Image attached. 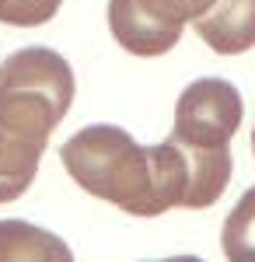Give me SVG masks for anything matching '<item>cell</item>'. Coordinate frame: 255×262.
Returning <instances> with one entry per match:
<instances>
[{"instance_id": "cell-1", "label": "cell", "mask_w": 255, "mask_h": 262, "mask_svg": "<svg viewBox=\"0 0 255 262\" xmlns=\"http://www.w3.org/2000/svg\"><path fill=\"white\" fill-rule=\"evenodd\" d=\"M63 168L84 192L133 217H157L185 200V158L172 140L140 147L119 126H84L59 150Z\"/></svg>"}, {"instance_id": "cell-2", "label": "cell", "mask_w": 255, "mask_h": 262, "mask_svg": "<svg viewBox=\"0 0 255 262\" xmlns=\"http://www.w3.org/2000/svg\"><path fill=\"white\" fill-rule=\"evenodd\" d=\"M74 101V70L46 46H25L0 63V203L35 182L39 158Z\"/></svg>"}, {"instance_id": "cell-3", "label": "cell", "mask_w": 255, "mask_h": 262, "mask_svg": "<svg viewBox=\"0 0 255 262\" xmlns=\"http://www.w3.org/2000/svg\"><path fill=\"white\" fill-rule=\"evenodd\" d=\"M241 119H245V101L235 84L224 77H199L178 98L175 126L168 140L182 147L217 150L231 143Z\"/></svg>"}, {"instance_id": "cell-4", "label": "cell", "mask_w": 255, "mask_h": 262, "mask_svg": "<svg viewBox=\"0 0 255 262\" xmlns=\"http://www.w3.org/2000/svg\"><path fill=\"white\" fill-rule=\"evenodd\" d=\"M189 21L185 0H109V32L133 56H164Z\"/></svg>"}, {"instance_id": "cell-5", "label": "cell", "mask_w": 255, "mask_h": 262, "mask_svg": "<svg viewBox=\"0 0 255 262\" xmlns=\"http://www.w3.org/2000/svg\"><path fill=\"white\" fill-rule=\"evenodd\" d=\"M196 35L220 56H238L255 46V0H214L193 21Z\"/></svg>"}, {"instance_id": "cell-6", "label": "cell", "mask_w": 255, "mask_h": 262, "mask_svg": "<svg viewBox=\"0 0 255 262\" xmlns=\"http://www.w3.org/2000/svg\"><path fill=\"white\" fill-rule=\"evenodd\" d=\"M0 262H74L70 245L28 221H0Z\"/></svg>"}, {"instance_id": "cell-7", "label": "cell", "mask_w": 255, "mask_h": 262, "mask_svg": "<svg viewBox=\"0 0 255 262\" xmlns=\"http://www.w3.org/2000/svg\"><path fill=\"white\" fill-rule=\"evenodd\" d=\"M220 248L227 262H255V185L227 213L220 231Z\"/></svg>"}, {"instance_id": "cell-8", "label": "cell", "mask_w": 255, "mask_h": 262, "mask_svg": "<svg viewBox=\"0 0 255 262\" xmlns=\"http://www.w3.org/2000/svg\"><path fill=\"white\" fill-rule=\"evenodd\" d=\"M63 0H0V21L14 28H35L56 18Z\"/></svg>"}, {"instance_id": "cell-9", "label": "cell", "mask_w": 255, "mask_h": 262, "mask_svg": "<svg viewBox=\"0 0 255 262\" xmlns=\"http://www.w3.org/2000/svg\"><path fill=\"white\" fill-rule=\"evenodd\" d=\"M210 4H214V0H185V7H189L193 21H196L199 14H206V11H210Z\"/></svg>"}, {"instance_id": "cell-10", "label": "cell", "mask_w": 255, "mask_h": 262, "mask_svg": "<svg viewBox=\"0 0 255 262\" xmlns=\"http://www.w3.org/2000/svg\"><path fill=\"white\" fill-rule=\"evenodd\" d=\"M161 262H203V259H196V255H175V259H161Z\"/></svg>"}, {"instance_id": "cell-11", "label": "cell", "mask_w": 255, "mask_h": 262, "mask_svg": "<svg viewBox=\"0 0 255 262\" xmlns=\"http://www.w3.org/2000/svg\"><path fill=\"white\" fill-rule=\"evenodd\" d=\"M252 150H255V126H252Z\"/></svg>"}]
</instances>
